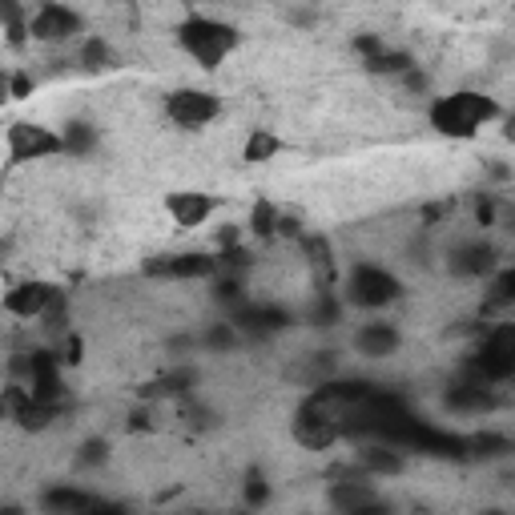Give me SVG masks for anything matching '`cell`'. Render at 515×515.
Returning a JSON list of instances; mask_svg holds the SVG:
<instances>
[{"label": "cell", "mask_w": 515, "mask_h": 515, "mask_svg": "<svg viewBox=\"0 0 515 515\" xmlns=\"http://www.w3.org/2000/svg\"><path fill=\"white\" fill-rule=\"evenodd\" d=\"M499 117V105L495 97L487 93H475V89H459L451 97H439L431 105V125L443 133V137H475L487 121Z\"/></svg>", "instance_id": "obj_1"}, {"label": "cell", "mask_w": 515, "mask_h": 515, "mask_svg": "<svg viewBox=\"0 0 515 515\" xmlns=\"http://www.w3.org/2000/svg\"><path fill=\"white\" fill-rule=\"evenodd\" d=\"M511 375H515V326L499 322L483 334L479 351L467 359V383L495 387V383H507Z\"/></svg>", "instance_id": "obj_2"}, {"label": "cell", "mask_w": 515, "mask_h": 515, "mask_svg": "<svg viewBox=\"0 0 515 515\" xmlns=\"http://www.w3.org/2000/svg\"><path fill=\"white\" fill-rule=\"evenodd\" d=\"M178 41L202 69H218L238 49V29L214 17H186L178 25Z\"/></svg>", "instance_id": "obj_3"}, {"label": "cell", "mask_w": 515, "mask_h": 515, "mask_svg": "<svg viewBox=\"0 0 515 515\" xmlns=\"http://www.w3.org/2000/svg\"><path fill=\"white\" fill-rule=\"evenodd\" d=\"M347 298H351L355 306H363V310H383V306H391V302L403 298V282H399L391 270H383V266L359 262V266L351 270Z\"/></svg>", "instance_id": "obj_4"}, {"label": "cell", "mask_w": 515, "mask_h": 515, "mask_svg": "<svg viewBox=\"0 0 515 515\" xmlns=\"http://www.w3.org/2000/svg\"><path fill=\"white\" fill-rule=\"evenodd\" d=\"M330 503L338 515H391V503L367 483V475H347L330 487Z\"/></svg>", "instance_id": "obj_5"}, {"label": "cell", "mask_w": 515, "mask_h": 515, "mask_svg": "<svg viewBox=\"0 0 515 515\" xmlns=\"http://www.w3.org/2000/svg\"><path fill=\"white\" fill-rule=\"evenodd\" d=\"M222 113V101L206 89H178L165 97V117L182 129H202Z\"/></svg>", "instance_id": "obj_6"}, {"label": "cell", "mask_w": 515, "mask_h": 515, "mask_svg": "<svg viewBox=\"0 0 515 515\" xmlns=\"http://www.w3.org/2000/svg\"><path fill=\"white\" fill-rule=\"evenodd\" d=\"M145 278H165V282H198V278H214L218 274V258L214 254H157L145 266Z\"/></svg>", "instance_id": "obj_7"}, {"label": "cell", "mask_w": 515, "mask_h": 515, "mask_svg": "<svg viewBox=\"0 0 515 515\" xmlns=\"http://www.w3.org/2000/svg\"><path fill=\"white\" fill-rule=\"evenodd\" d=\"M57 153H65L57 129H45V125H33V121L9 125V157L13 161H45V157H57Z\"/></svg>", "instance_id": "obj_8"}, {"label": "cell", "mask_w": 515, "mask_h": 515, "mask_svg": "<svg viewBox=\"0 0 515 515\" xmlns=\"http://www.w3.org/2000/svg\"><path fill=\"white\" fill-rule=\"evenodd\" d=\"M338 423H334V415L318 403V399H306L298 411H294V439L306 447V451H326V447H334L338 443Z\"/></svg>", "instance_id": "obj_9"}, {"label": "cell", "mask_w": 515, "mask_h": 515, "mask_svg": "<svg viewBox=\"0 0 515 515\" xmlns=\"http://www.w3.org/2000/svg\"><path fill=\"white\" fill-rule=\"evenodd\" d=\"M81 33V13L65 9V5H41L29 21V37L33 41H45V45H61V41H73Z\"/></svg>", "instance_id": "obj_10"}, {"label": "cell", "mask_w": 515, "mask_h": 515, "mask_svg": "<svg viewBox=\"0 0 515 515\" xmlns=\"http://www.w3.org/2000/svg\"><path fill=\"white\" fill-rule=\"evenodd\" d=\"M238 334H250V338H270V334H278V330H286L290 326V314L282 310V306H238V310H230V318H226Z\"/></svg>", "instance_id": "obj_11"}, {"label": "cell", "mask_w": 515, "mask_h": 515, "mask_svg": "<svg viewBox=\"0 0 515 515\" xmlns=\"http://www.w3.org/2000/svg\"><path fill=\"white\" fill-rule=\"evenodd\" d=\"M495 270H499V250L483 238L451 250V274H459V278H487Z\"/></svg>", "instance_id": "obj_12"}, {"label": "cell", "mask_w": 515, "mask_h": 515, "mask_svg": "<svg viewBox=\"0 0 515 515\" xmlns=\"http://www.w3.org/2000/svg\"><path fill=\"white\" fill-rule=\"evenodd\" d=\"M57 294H61V290L49 286V282H21V286H13V290L5 294V310L17 314V318H41Z\"/></svg>", "instance_id": "obj_13"}, {"label": "cell", "mask_w": 515, "mask_h": 515, "mask_svg": "<svg viewBox=\"0 0 515 515\" xmlns=\"http://www.w3.org/2000/svg\"><path fill=\"white\" fill-rule=\"evenodd\" d=\"M165 210H169V218H174L182 230H194V226H202V222L218 210V202H214L210 194L182 190V194H169V198H165Z\"/></svg>", "instance_id": "obj_14"}, {"label": "cell", "mask_w": 515, "mask_h": 515, "mask_svg": "<svg viewBox=\"0 0 515 515\" xmlns=\"http://www.w3.org/2000/svg\"><path fill=\"white\" fill-rule=\"evenodd\" d=\"M399 330L391 326V322H363L359 330H355V351L363 355V359H387V355H395L399 351Z\"/></svg>", "instance_id": "obj_15"}, {"label": "cell", "mask_w": 515, "mask_h": 515, "mask_svg": "<svg viewBox=\"0 0 515 515\" xmlns=\"http://www.w3.org/2000/svg\"><path fill=\"white\" fill-rule=\"evenodd\" d=\"M443 403H447L455 415H487V411L499 407L495 391H491V387H479V383H455Z\"/></svg>", "instance_id": "obj_16"}, {"label": "cell", "mask_w": 515, "mask_h": 515, "mask_svg": "<svg viewBox=\"0 0 515 515\" xmlns=\"http://www.w3.org/2000/svg\"><path fill=\"white\" fill-rule=\"evenodd\" d=\"M93 503H97L93 491L69 487V483H57V487H49V491L41 495V507H45L49 515H85Z\"/></svg>", "instance_id": "obj_17"}, {"label": "cell", "mask_w": 515, "mask_h": 515, "mask_svg": "<svg viewBox=\"0 0 515 515\" xmlns=\"http://www.w3.org/2000/svg\"><path fill=\"white\" fill-rule=\"evenodd\" d=\"M194 387H198V371L194 367H174V371L157 375L153 383H145L141 395L145 399H186Z\"/></svg>", "instance_id": "obj_18"}, {"label": "cell", "mask_w": 515, "mask_h": 515, "mask_svg": "<svg viewBox=\"0 0 515 515\" xmlns=\"http://www.w3.org/2000/svg\"><path fill=\"white\" fill-rule=\"evenodd\" d=\"M359 467H363V475H403L407 459L391 443H371V447L359 451Z\"/></svg>", "instance_id": "obj_19"}, {"label": "cell", "mask_w": 515, "mask_h": 515, "mask_svg": "<svg viewBox=\"0 0 515 515\" xmlns=\"http://www.w3.org/2000/svg\"><path fill=\"white\" fill-rule=\"evenodd\" d=\"M61 145H65V153H73V157H89V153L97 149V129H93L89 121H65Z\"/></svg>", "instance_id": "obj_20"}, {"label": "cell", "mask_w": 515, "mask_h": 515, "mask_svg": "<svg viewBox=\"0 0 515 515\" xmlns=\"http://www.w3.org/2000/svg\"><path fill=\"white\" fill-rule=\"evenodd\" d=\"M367 69H371V73H379V77H407V73L415 69V61H411V53L383 49L375 61H367Z\"/></svg>", "instance_id": "obj_21"}, {"label": "cell", "mask_w": 515, "mask_h": 515, "mask_svg": "<svg viewBox=\"0 0 515 515\" xmlns=\"http://www.w3.org/2000/svg\"><path fill=\"white\" fill-rule=\"evenodd\" d=\"M214 302H222V306H230V310L246 306V278H242V274H222V270H218Z\"/></svg>", "instance_id": "obj_22"}, {"label": "cell", "mask_w": 515, "mask_h": 515, "mask_svg": "<svg viewBox=\"0 0 515 515\" xmlns=\"http://www.w3.org/2000/svg\"><path fill=\"white\" fill-rule=\"evenodd\" d=\"M515 302V270H499L495 274V282H491V290H487V302H483V310L491 314V310H507Z\"/></svg>", "instance_id": "obj_23"}, {"label": "cell", "mask_w": 515, "mask_h": 515, "mask_svg": "<svg viewBox=\"0 0 515 515\" xmlns=\"http://www.w3.org/2000/svg\"><path fill=\"white\" fill-rule=\"evenodd\" d=\"M57 415H61V407H49V403H37V399L29 395V403L21 407V415H17L13 423H17V427H25V431H45V427H49V423H53Z\"/></svg>", "instance_id": "obj_24"}, {"label": "cell", "mask_w": 515, "mask_h": 515, "mask_svg": "<svg viewBox=\"0 0 515 515\" xmlns=\"http://www.w3.org/2000/svg\"><path fill=\"white\" fill-rule=\"evenodd\" d=\"M282 149V141L274 137V133H266V129H254L250 137H246V149H242V161H250V165H258V161H270L274 153Z\"/></svg>", "instance_id": "obj_25"}, {"label": "cell", "mask_w": 515, "mask_h": 515, "mask_svg": "<svg viewBox=\"0 0 515 515\" xmlns=\"http://www.w3.org/2000/svg\"><path fill=\"white\" fill-rule=\"evenodd\" d=\"M242 499H246V507H250V511L266 507V503H270V479H266L262 471H246V483H242Z\"/></svg>", "instance_id": "obj_26"}, {"label": "cell", "mask_w": 515, "mask_h": 515, "mask_svg": "<svg viewBox=\"0 0 515 515\" xmlns=\"http://www.w3.org/2000/svg\"><path fill=\"white\" fill-rule=\"evenodd\" d=\"M238 338H242V334H238L230 322H214V326L202 334V342H206L210 351H218V355H222V351H234V347H238Z\"/></svg>", "instance_id": "obj_27"}, {"label": "cell", "mask_w": 515, "mask_h": 515, "mask_svg": "<svg viewBox=\"0 0 515 515\" xmlns=\"http://www.w3.org/2000/svg\"><path fill=\"white\" fill-rule=\"evenodd\" d=\"M250 234H258V238H274L278 234V210L270 202H258L250 210Z\"/></svg>", "instance_id": "obj_28"}, {"label": "cell", "mask_w": 515, "mask_h": 515, "mask_svg": "<svg viewBox=\"0 0 515 515\" xmlns=\"http://www.w3.org/2000/svg\"><path fill=\"white\" fill-rule=\"evenodd\" d=\"M81 65H85V69H93V73H97V69H109V65H113L109 45H105L101 37H89V41L81 45Z\"/></svg>", "instance_id": "obj_29"}, {"label": "cell", "mask_w": 515, "mask_h": 515, "mask_svg": "<svg viewBox=\"0 0 515 515\" xmlns=\"http://www.w3.org/2000/svg\"><path fill=\"white\" fill-rule=\"evenodd\" d=\"M25 403H29V387L25 383H9L5 391H0V419H17Z\"/></svg>", "instance_id": "obj_30"}, {"label": "cell", "mask_w": 515, "mask_h": 515, "mask_svg": "<svg viewBox=\"0 0 515 515\" xmlns=\"http://www.w3.org/2000/svg\"><path fill=\"white\" fill-rule=\"evenodd\" d=\"M298 242H302V254H306V258H310L314 266L330 270V242H326L322 234H302Z\"/></svg>", "instance_id": "obj_31"}, {"label": "cell", "mask_w": 515, "mask_h": 515, "mask_svg": "<svg viewBox=\"0 0 515 515\" xmlns=\"http://www.w3.org/2000/svg\"><path fill=\"white\" fill-rule=\"evenodd\" d=\"M499 451H507L503 435H475V439H467V455H499Z\"/></svg>", "instance_id": "obj_32"}, {"label": "cell", "mask_w": 515, "mask_h": 515, "mask_svg": "<svg viewBox=\"0 0 515 515\" xmlns=\"http://www.w3.org/2000/svg\"><path fill=\"white\" fill-rule=\"evenodd\" d=\"M310 318H314V322H322V326H334V322H338V302L322 290V294H318V302H314V310H310Z\"/></svg>", "instance_id": "obj_33"}, {"label": "cell", "mask_w": 515, "mask_h": 515, "mask_svg": "<svg viewBox=\"0 0 515 515\" xmlns=\"http://www.w3.org/2000/svg\"><path fill=\"white\" fill-rule=\"evenodd\" d=\"M383 49H387V41H383V37H375V33H363V37H355V53L363 57V65H367V61H375Z\"/></svg>", "instance_id": "obj_34"}, {"label": "cell", "mask_w": 515, "mask_h": 515, "mask_svg": "<svg viewBox=\"0 0 515 515\" xmlns=\"http://www.w3.org/2000/svg\"><path fill=\"white\" fill-rule=\"evenodd\" d=\"M105 459H109V443H105V439H89V443L81 447V455H77L81 467H93V463H105Z\"/></svg>", "instance_id": "obj_35"}, {"label": "cell", "mask_w": 515, "mask_h": 515, "mask_svg": "<svg viewBox=\"0 0 515 515\" xmlns=\"http://www.w3.org/2000/svg\"><path fill=\"white\" fill-rule=\"evenodd\" d=\"M33 93V77L29 73H13L9 77V97H29Z\"/></svg>", "instance_id": "obj_36"}, {"label": "cell", "mask_w": 515, "mask_h": 515, "mask_svg": "<svg viewBox=\"0 0 515 515\" xmlns=\"http://www.w3.org/2000/svg\"><path fill=\"white\" fill-rule=\"evenodd\" d=\"M475 222H479V226H491V222H495V202H491L487 194L475 202Z\"/></svg>", "instance_id": "obj_37"}, {"label": "cell", "mask_w": 515, "mask_h": 515, "mask_svg": "<svg viewBox=\"0 0 515 515\" xmlns=\"http://www.w3.org/2000/svg\"><path fill=\"white\" fill-rule=\"evenodd\" d=\"M85 515H129V511H125L121 503H105V499H97V503L85 511Z\"/></svg>", "instance_id": "obj_38"}, {"label": "cell", "mask_w": 515, "mask_h": 515, "mask_svg": "<svg viewBox=\"0 0 515 515\" xmlns=\"http://www.w3.org/2000/svg\"><path fill=\"white\" fill-rule=\"evenodd\" d=\"M0 515H25V507H17V503H0Z\"/></svg>", "instance_id": "obj_39"}, {"label": "cell", "mask_w": 515, "mask_h": 515, "mask_svg": "<svg viewBox=\"0 0 515 515\" xmlns=\"http://www.w3.org/2000/svg\"><path fill=\"white\" fill-rule=\"evenodd\" d=\"M5 101H9V77L0 73V105H5Z\"/></svg>", "instance_id": "obj_40"}, {"label": "cell", "mask_w": 515, "mask_h": 515, "mask_svg": "<svg viewBox=\"0 0 515 515\" xmlns=\"http://www.w3.org/2000/svg\"><path fill=\"white\" fill-rule=\"evenodd\" d=\"M182 515H206V511H182Z\"/></svg>", "instance_id": "obj_41"}, {"label": "cell", "mask_w": 515, "mask_h": 515, "mask_svg": "<svg viewBox=\"0 0 515 515\" xmlns=\"http://www.w3.org/2000/svg\"><path fill=\"white\" fill-rule=\"evenodd\" d=\"M415 515H427V511H415Z\"/></svg>", "instance_id": "obj_42"}, {"label": "cell", "mask_w": 515, "mask_h": 515, "mask_svg": "<svg viewBox=\"0 0 515 515\" xmlns=\"http://www.w3.org/2000/svg\"><path fill=\"white\" fill-rule=\"evenodd\" d=\"M238 515H246V511H238Z\"/></svg>", "instance_id": "obj_43"}]
</instances>
